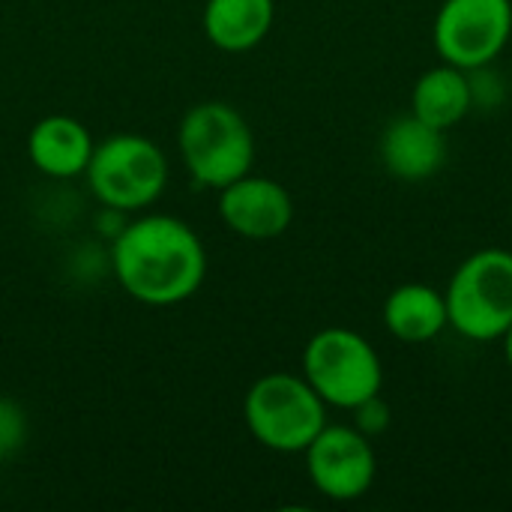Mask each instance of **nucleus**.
<instances>
[{"instance_id":"f257e3e1","label":"nucleus","mask_w":512,"mask_h":512,"mask_svg":"<svg viewBox=\"0 0 512 512\" xmlns=\"http://www.w3.org/2000/svg\"><path fill=\"white\" fill-rule=\"evenodd\" d=\"M111 267L123 291L138 303L174 306L201 288L207 252L183 219L144 216L117 234Z\"/></svg>"},{"instance_id":"f03ea898","label":"nucleus","mask_w":512,"mask_h":512,"mask_svg":"<svg viewBox=\"0 0 512 512\" xmlns=\"http://www.w3.org/2000/svg\"><path fill=\"white\" fill-rule=\"evenodd\" d=\"M177 144L189 174L210 189H225L249 174L255 162L252 129L228 102H201L186 111Z\"/></svg>"},{"instance_id":"7ed1b4c3","label":"nucleus","mask_w":512,"mask_h":512,"mask_svg":"<svg viewBox=\"0 0 512 512\" xmlns=\"http://www.w3.org/2000/svg\"><path fill=\"white\" fill-rule=\"evenodd\" d=\"M252 438L276 453H303L327 426V405L303 375L273 372L258 378L243 402Z\"/></svg>"},{"instance_id":"20e7f679","label":"nucleus","mask_w":512,"mask_h":512,"mask_svg":"<svg viewBox=\"0 0 512 512\" xmlns=\"http://www.w3.org/2000/svg\"><path fill=\"white\" fill-rule=\"evenodd\" d=\"M450 327L474 342L501 339L512 324V252L480 249L468 255L447 291Z\"/></svg>"},{"instance_id":"39448f33","label":"nucleus","mask_w":512,"mask_h":512,"mask_svg":"<svg viewBox=\"0 0 512 512\" xmlns=\"http://www.w3.org/2000/svg\"><path fill=\"white\" fill-rule=\"evenodd\" d=\"M303 378L324 405L354 411L381 393L384 366L369 339L348 327H327L315 333L303 351Z\"/></svg>"},{"instance_id":"423d86ee","label":"nucleus","mask_w":512,"mask_h":512,"mask_svg":"<svg viewBox=\"0 0 512 512\" xmlns=\"http://www.w3.org/2000/svg\"><path fill=\"white\" fill-rule=\"evenodd\" d=\"M84 174L105 207L144 210L168 186V159L144 135H114L93 147Z\"/></svg>"},{"instance_id":"0eeeda50","label":"nucleus","mask_w":512,"mask_h":512,"mask_svg":"<svg viewBox=\"0 0 512 512\" xmlns=\"http://www.w3.org/2000/svg\"><path fill=\"white\" fill-rule=\"evenodd\" d=\"M512 36V0H444L432 42L444 63L477 72L495 63Z\"/></svg>"},{"instance_id":"6e6552de","label":"nucleus","mask_w":512,"mask_h":512,"mask_svg":"<svg viewBox=\"0 0 512 512\" xmlns=\"http://www.w3.org/2000/svg\"><path fill=\"white\" fill-rule=\"evenodd\" d=\"M303 453L312 486L330 501H357L375 483V447L357 426H324Z\"/></svg>"},{"instance_id":"1a4fd4ad","label":"nucleus","mask_w":512,"mask_h":512,"mask_svg":"<svg viewBox=\"0 0 512 512\" xmlns=\"http://www.w3.org/2000/svg\"><path fill=\"white\" fill-rule=\"evenodd\" d=\"M219 192V216L240 237L273 240L285 234L294 219V201L288 189L270 177L243 174Z\"/></svg>"},{"instance_id":"9d476101","label":"nucleus","mask_w":512,"mask_h":512,"mask_svg":"<svg viewBox=\"0 0 512 512\" xmlns=\"http://www.w3.org/2000/svg\"><path fill=\"white\" fill-rule=\"evenodd\" d=\"M381 162L384 171L402 183L432 180L447 162V132L414 114L396 117L381 135Z\"/></svg>"},{"instance_id":"9b49d317","label":"nucleus","mask_w":512,"mask_h":512,"mask_svg":"<svg viewBox=\"0 0 512 512\" xmlns=\"http://www.w3.org/2000/svg\"><path fill=\"white\" fill-rule=\"evenodd\" d=\"M384 327L405 345H426L450 327L447 300L438 288L423 282L399 285L384 300Z\"/></svg>"},{"instance_id":"f8f14e48","label":"nucleus","mask_w":512,"mask_h":512,"mask_svg":"<svg viewBox=\"0 0 512 512\" xmlns=\"http://www.w3.org/2000/svg\"><path fill=\"white\" fill-rule=\"evenodd\" d=\"M27 153L30 162L48 177H75L87 171V162L93 156V138L84 123L63 114H51L30 129Z\"/></svg>"},{"instance_id":"ddd939ff","label":"nucleus","mask_w":512,"mask_h":512,"mask_svg":"<svg viewBox=\"0 0 512 512\" xmlns=\"http://www.w3.org/2000/svg\"><path fill=\"white\" fill-rule=\"evenodd\" d=\"M471 108H474L471 72H465L453 63H441L435 69L423 72L411 90V114L441 132L462 123Z\"/></svg>"},{"instance_id":"4468645a","label":"nucleus","mask_w":512,"mask_h":512,"mask_svg":"<svg viewBox=\"0 0 512 512\" xmlns=\"http://www.w3.org/2000/svg\"><path fill=\"white\" fill-rule=\"evenodd\" d=\"M273 0H207L204 33L222 51H249L273 27Z\"/></svg>"},{"instance_id":"2eb2a0df","label":"nucleus","mask_w":512,"mask_h":512,"mask_svg":"<svg viewBox=\"0 0 512 512\" xmlns=\"http://www.w3.org/2000/svg\"><path fill=\"white\" fill-rule=\"evenodd\" d=\"M27 438V420H24V411L9 402V399H0V459L12 456L21 450Z\"/></svg>"},{"instance_id":"dca6fc26","label":"nucleus","mask_w":512,"mask_h":512,"mask_svg":"<svg viewBox=\"0 0 512 512\" xmlns=\"http://www.w3.org/2000/svg\"><path fill=\"white\" fill-rule=\"evenodd\" d=\"M354 414H357V429H360L366 438H378V435L387 432V426H390V405L381 399V393L372 396V399H366L363 405H357Z\"/></svg>"},{"instance_id":"f3484780","label":"nucleus","mask_w":512,"mask_h":512,"mask_svg":"<svg viewBox=\"0 0 512 512\" xmlns=\"http://www.w3.org/2000/svg\"><path fill=\"white\" fill-rule=\"evenodd\" d=\"M501 342H504V360H507V366H510L512 372V324L507 327V333L501 336Z\"/></svg>"},{"instance_id":"a211bd4d","label":"nucleus","mask_w":512,"mask_h":512,"mask_svg":"<svg viewBox=\"0 0 512 512\" xmlns=\"http://www.w3.org/2000/svg\"><path fill=\"white\" fill-rule=\"evenodd\" d=\"M510 219H512V204H510Z\"/></svg>"}]
</instances>
